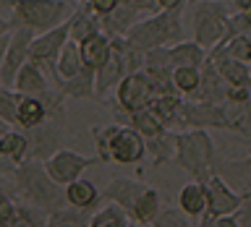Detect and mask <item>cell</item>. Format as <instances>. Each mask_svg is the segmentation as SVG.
Here are the masks:
<instances>
[{
    "instance_id": "cell-33",
    "label": "cell",
    "mask_w": 251,
    "mask_h": 227,
    "mask_svg": "<svg viewBox=\"0 0 251 227\" xmlns=\"http://www.w3.org/2000/svg\"><path fill=\"white\" fill-rule=\"evenodd\" d=\"M0 227H47V211L19 201L16 214L8 219V222H3Z\"/></svg>"
},
{
    "instance_id": "cell-4",
    "label": "cell",
    "mask_w": 251,
    "mask_h": 227,
    "mask_svg": "<svg viewBox=\"0 0 251 227\" xmlns=\"http://www.w3.org/2000/svg\"><path fill=\"white\" fill-rule=\"evenodd\" d=\"M126 39L141 52H152V50H162V47H173L186 39V19L183 11H160L154 16L141 19L133 26Z\"/></svg>"
},
{
    "instance_id": "cell-11",
    "label": "cell",
    "mask_w": 251,
    "mask_h": 227,
    "mask_svg": "<svg viewBox=\"0 0 251 227\" xmlns=\"http://www.w3.org/2000/svg\"><path fill=\"white\" fill-rule=\"evenodd\" d=\"M94 164H100L97 157H84V154L74 152V149H58L50 159H45V170L55 183L66 188L68 183L81 178L89 167H94Z\"/></svg>"
},
{
    "instance_id": "cell-51",
    "label": "cell",
    "mask_w": 251,
    "mask_h": 227,
    "mask_svg": "<svg viewBox=\"0 0 251 227\" xmlns=\"http://www.w3.org/2000/svg\"><path fill=\"white\" fill-rule=\"evenodd\" d=\"M76 3H78V5H89L92 0H76Z\"/></svg>"
},
{
    "instance_id": "cell-21",
    "label": "cell",
    "mask_w": 251,
    "mask_h": 227,
    "mask_svg": "<svg viewBox=\"0 0 251 227\" xmlns=\"http://www.w3.org/2000/svg\"><path fill=\"white\" fill-rule=\"evenodd\" d=\"M13 89L19 91L21 97H39L42 91L50 89V76H47L39 66H34V63H26V66L19 70V76H16Z\"/></svg>"
},
{
    "instance_id": "cell-15",
    "label": "cell",
    "mask_w": 251,
    "mask_h": 227,
    "mask_svg": "<svg viewBox=\"0 0 251 227\" xmlns=\"http://www.w3.org/2000/svg\"><path fill=\"white\" fill-rule=\"evenodd\" d=\"M227 94H230V84L220 76L215 60L207 55V60H204V66H201V84H199V91H196L194 99L223 105V102H227Z\"/></svg>"
},
{
    "instance_id": "cell-18",
    "label": "cell",
    "mask_w": 251,
    "mask_h": 227,
    "mask_svg": "<svg viewBox=\"0 0 251 227\" xmlns=\"http://www.w3.org/2000/svg\"><path fill=\"white\" fill-rule=\"evenodd\" d=\"M209 58L215 60L220 76H223L230 86H251V66L249 63H241V60L230 58V55L223 52L220 47H215V50L209 52Z\"/></svg>"
},
{
    "instance_id": "cell-47",
    "label": "cell",
    "mask_w": 251,
    "mask_h": 227,
    "mask_svg": "<svg viewBox=\"0 0 251 227\" xmlns=\"http://www.w3.org/2000/svg\"><path fill=\"white\" fill-rule=\"evenodd\" d=\"M235 11H249L251 13V0H230Z\"/></svg>"
},
{
    "instance_id": "cell-50",
    "label": "cell",
    "mask_w": 251,
    "mask_h": 227,
    "mask_svg": "<svg viewBox=\"0 0 251 227\" xmlns=\"http://www.w3.org/2000/svg\"><path fill=\"white\" fill-rule=\"evenodd\" d=\"M3 188H11V185H5V180H3V175H0V191H3Z\"/></svg>"
},
{
    "instance_id": "cell-17",
    "label": "cell",
    "mask_w": 251,
    "mask_h": 227,
    "mask_svg": "<svg viewBox=\"0 0 251 227\" xmlns=\"http://www.w3.org/2000/svg\"><path fill=\"white\" fill-rule=\"evenodd\" d=\"M0 159L19 167L21 162L29 159V133L21 128H8L3 136H0Z\"/></svg>"
},
{
    "instance_id": "cell-39",
    "label": "cell",
    "mask_w": 251,
    "mask_h": 227,
    "mask_svg": "<svg viewBox=\"0 0 251 227\" xmlns=\"http://www.w3.org/2000/svg\"><path fill=\"white\" fill-rule=\"evenodd\" d=\"M121 5L131 8V11H136V13L141 16V19L160 13V5H157V0H121Z\"/></svg>"
},
{
    "instance_id": "cell-16",
    "label": "cell",
    "mask_w": 251,
    "mask_h": 227,
    "mask_svg": "<svg viewBox=\"0 0 251 227\" xmlns=\"http://www.w3.org/2000/svg\"><path fill=\"white\" fill-rule=\"evenodd\" d=\"M66 204L74 206V209L89 211V214H94L100 206H105L102 191L86 178H78V180H74V183L66 185Z\"/></svg>"
},
{
    "instance_id": "cell-31",
    "label": "cell",
    "mask_w": 251,
    "mask_h": 227,
    "mask_svg": "<svg viewBox=\"0 0 251 227\" xmlns=\"http://www.w3.org/2000/svg\"><path fill=\"white\" fill-rule=\"evenodd\" d=\"M128 125H131V128H136L144 138H157V136H165V133H168L165 123L152 113V110H141V113L128 115Z\"/></svg>"
},
{
    "instance_id": "cell-29",
    "label": "cell",
    "mask_w": 251,
    "mask_h": 227,
    "mask_svg": "<svg viewBox=\"0 0 251 227\" xmlns=\"http://www.w3.org/2000/svg\"><path fill=\"white\" fill-rule=\"evenodd\" d=\"M147 157L152 167H162L176 157V131H168L165 136L147 138Z\"/></svg>"
},
{
    "instance_id": "cell-54",
    "label": "cell",
    "mask_w": 251,
    "mask_h": 227,
    "mask_svg": "<svg viewBox=\"0 0 251 227\" xmlns=\"http://www.w3.org/2000/svg\"><path fill=\"white\" fill-rule=\"evenodd\" d=\"M68 3H76V0H68ZM76 5H78V3H76Z\"/></svg>"
},
{
    "instance_id": "cell-3",
    "label": "cell",
    "mask_w": 251,
    "mask_h": 227,
    "mask_svg": "<svg viewBox=\"0 0 251 227\" xmlns=\"http://www.w3.org/2000/svg\"><path fill=\"white\" fill-rule=\"evenodd\" d=\"M94 149H97L100 164L115 162V164H139L147 159V138L136 128L123 123H107L94 125Z\"/></svg>"
},
{
    "instance_id": "cell-12",
    "label": "cell",
    "mask_w": 251,
    "mask_h": 227,
    "mask_svg": "<svg viewBox=\"0 0 251 227\" xmlns=\"http://www.w3.org/2000/svg\"><path fill=\"white\" fill-rule=\"evenodd\" d=\"M34 37L37 34L29 29H13L11 31V42H8L3 66H0V78H3V86H8V89H13V81L19 76V70L29 63V50H31Z\"/></svg>"
},
{
    "instance_id": "cell-41",
    "label": "cell",
    "mask_w": 251,
    "mask_h": 227,
    "mask_svg": "<svg viewBox=\"0 0 251 227\" xmlns=\"http://www.w3.org/2000/svg\"><path fill=\"white\" fill-rule=\"evenodd\" d=\"M235 217H238L241 227H251V188L241 193V209L235 211Z\"/></svg>"
},
{
    "instance_id": "cell-34",
    "label": "cell",
    "mask_w": 251,
    "mask_h": 227,
    "mask_svg": "<svg viewBox=\"0 0 251 227\" xmlns=\"http://www.w3.org/2000/svg\"><path fill=\"white\" fill-rule=\"evenodd\" d=\"M92 214L74 206H63L52 214H47V227H89Z\"/></svg>"
},
{
    "instance_id": "cell-43",
    "label": "cell",
    "mask_w": 251,
    "mask_h": 227,
    "mask_svg": "<svg viewBox=\"0 0 251 227\" xmlns=\"http://www.w3.org/2000/svg\"><path fill=\"white\" fill-rule=\"evenodd\" d=\"M188 0H157L160 11H183Z\"/></svg>"
},
{
    "instance_id": "cell-38",
    "label": "cell",
    "mask_w": 251,
    "mask_h": 227,
    "mask_svg": "<svg viewBox=\"0 0 251 227\" xmlns=\"http://www.w3.org/2000/svg\"><path fill=\"white\" fill-rule=\"evenodd\" d=\"M227 37H251V13H249V11H235V13H230Z\"/></svg>"
},
{
    "instance_id": "cell-36",
    "label": "cell",
    "mask_w": 251,
    "mask_h": 227,
    "mask_svg": "<svg viewBox=\"0 0 251 227\" xmlns=\"http://www.w3.org/2000/svg\"><path fill=\"white\" fill-rule=\"evenodd\" d=\"M220 50L227 52L230 58L251 66V37H227L225 42L220 45Z\"/></svg>"
},
{
    "instance_id": "cell-22",
    "label": "cell",
    "mask_w": 251,
    "mask_h": 227,
    "mask_svg": "<svg viewBox=\"0 0 251 227\" xmlns=\"http://www.w3.org/2000/svg\"><path fill=\"white\" fill-rule=\"evenodd\" d=\"M207 50H204L201 45H196L194 39H183V42L168 47V63L173 68H201L204 60H207Z\"/></svg>"
},
{
    "instance_id": "cell-32",
    "label": "cell",
    "mask_w": 251,
    "mask_h": 227,
    "mask_svg": "<svg viewBox=\"0 0 251 227\" xmlns=\"http://www.w3.org/2000/svg\"><path fill=\"white\" fill-rule=\"evenodd\" d=\"M89 227H133V222H131V217L126 214L121 206H115V204H105V206H100L92 214Z\"/></svg>"
},
{
    "instance_id": "cell-46",
    "label": "cell",
    "mask_w": 251,
    "mask_h": 227,
    "mask_svg": "<svg viewBox=\"0 0 251 227\" xmlns=\"http://www.w3.org/2000/svg\"><path fill=\"white\" fill-rule=\"evenodd\" d=\"M8 42H11V31H8V34H0V66H3V58H5Z\"/></svg>"
},
{
    "instance_id": "cell-6",
    "label": "cell",
    "mask_w": 251,
    "mask_h": 227,
    "mask_svg": "<svg viewBox=\"0 0 251 227\" xmlns=\"http://www.w3.org/2000/svg\"><path fill=\"white\" fill-rule=\"evenodd\" d=\"M188 11V31L196 45H201L207 52L220 47L227 39L230 26V11L223 0H207V3H191Z\"/></svg>"
},
{
    "instance_id": "cell-19",
    "label": "cell",
    "mask_w": 251,
    "mask_h": 227,
    "mask_svg": "<svg viewBox=\"0 0 251 227\" xmlns=\"http://www.w3.org/2000/svg\"><path fill=\"white\" fill-rule=\"evenodd\" d=\"M178 209L183 211L188 219H199L207 214V185L188 180V183L178 191Z\"/></svg>"
},
{
    "instance_id": "cell-24",
    "label": "cell",
    "mask_w": 251,
    "mask_h": 227,
    "mask_svg": "<svg viewBox=\"0 0 251 227\" xmlns=\"http://www.w3.org/2000/svg\"><path fill=\"white\" fill-rule=\"evenodd\" d=\"M68 26H71V39H74V42H84V39H89V37L102 31V19L92 11V8L78 5L76 13L71 16Z\"/></svg>"
},
{
    "instance_id": "cell-30",
    "label": "cell",
    "mask_w": 251,
    "mask_h": 227,
    "mask_svg": "<svg viewBox=\"0 0 251 227\" xmlns=\"http://www.w3.org/2000/svg\"><path fill=\"white\" fill-rule=\"evenodd\" d=\"M199 84H201V68H173V86L180 97L186 99H194L196 91H199Z\"/></svg>"
},
{
    "instance_id": "cell-20",
    "label": "cell",
    "mask_w": 251,
    "mask_h": 227,
    "mask_svg": "<svg viewBox=\"0 0 251 227\" xmlns=\"http://www.w3.org/2000/svg\"><path fill=\"white\" fill-rule=\"evenodd\" d=\"M78 50H81V58H84L86 68L100 70L110 60V55H113V39H110L105 31H100V34H94L89 39H84V42H78Z\"/></svg>"
},
{
    "instance_id": "cell-25",
    "label": "cell",
    "mask_w": 251,
    "mask_h": 227,
    "mask_svg": "<svg viewBox=\"0 0 251 227\" xmlns=\"http://www.w3.org/2000/svg\"><path fill=\"white\" fill-rule=\"evenodd\" d=\"M84 58H81V50H78V42H74V39H68V45L63 47L60 58H58V68H55V86L68 81V78L78 76L84 70Z\"/></svg>"
},
{
    "instance_id": "cell-42",
    "label": "cell",
    "mask_w": 251,
    "mask_h": 227,
    "mask_svg": "<svg viewBox=\"0 0 251 227\" xmlns=\"http://www.w3.org/2000/svg\"><path fill=\"white\" fill-rule=\"evenodd\" d=\"M118 5H121V0H92V3L86 5V8H92V11L97 13L100 19H105V16H107V13H113Z\"/></svg>"
},
{
    "instance_id": "cell-23",
    "label": "cell",
    "mask_w": 251,
    "mask_h": 227,
    "mask_svg": "<svg viewBox=\"0 0 251 227\" xmlns=\"http://www.w3.org/2000/svg\"><path fill=\"white\" fill-rule=\"evenodd\" d=\"M55 89H60L68 99H97V70L84 68L78 76L58 84Z\"/></svg>"
},
{
    "instance_id": "cell-44",
    "label": "cell",
    "mask_w": 251,
    "mask_h": 227,
    "mask_svg": "<svg viewBox=\"0 0 251 227\" xmlns=\"http://www.w3.org/2000/svg\"><path fill=\"white\" fill-rule=\"evenodd\" d=\"M212 227H241V222H238V217H235V214H227V217L215 219V225H212Z\"/></svg>"
},
{
    "instance_id": "cell-7",
    "label": "cell",
    "mask_w": 251,
    "mask_h": 227,
    "mask_svg": "<svg viewBox=\"0 0 251 227\" xmlns=\"http://www.w3.org/2000/svg\"><path fill=\"white\" fill-rule=\"evenodd\" d=\"M154 97H157V91H154L152 81H149V76L144 70H136V73H128L115 86L113 105L123 115H133V113H141V110H149Z\"/></svg>"
},
{
    "instance_id": "cell-53",
    "label": "cell",
    "mask_w": 251,
    "mask_h": 227,
    "mask_svg": "<svg viewBox=\"0 0 251 227\" xmlns=\"http://www.w3.org/2000/svg\"><path fill=\"white\" fill-rule=\"evenodd\" d=\"M0 91H3V78H0Z\"/></svg>"
},
{
    "instance_id": "cell-26",
    "label": "cell",
    "mask_w": 251,
    "mask_h": 227,
    "mask_svg": "<svg viewBox=\"0 0 251 227\" xmlns=\"http://www.w3.org/2000/svg\"><path fill=\"white\" fill-rule=\"evenodd\" d=\"M162 211V193L157 191V188L149 185L144 193L139 196V201H136V206H133L131 211V222L133 225H152L154 222V217Z\"/></svg>"
},
{
    "instance_id": "cell-49",
    "label": "cell",
    "mask_w": 251,
    "mask_h": 227,
    "mask_svg": "<svg viewBox=\"0 0 251 227\" xmlns=\"http://www.w3.org/2000/svg\"><path fill=\"white\" fill-rule=\"evenodd\" d=\"M5 131H8V125H5L3 120H0V136H3V133H5Z\"/></svg>"
},
{
    "instance_id": "cell-2",
    "label": "cell",
    "mask_w": 251,
    "mask_h": 227,
    "mask_svg": "<svg viewBox=\"0 0 251 227\" xmlns=\"http://www.w3.org/2000/svg\"><path fill=\"white\" fill-rule=\"evenodd\" d=\"M173 162L196 183H207L212 175H217L220 154H217L215 138L209 136V131H201V128L178 131Z\"/></svg>"
},
{
    "instance_id": "cell-52",
    "label": "cell",
    "mask_w": 251,
    "mask_h": 227,
    "mask_svg": "<svg viewBox=\"0 0 251 227\" xmlns=\"http://www.w3.org/2000/svg\"><path fill=\"white\" fill-rule=\"evenodd\" d=\"M191 3H207V0H188V3H186V5H191Z\"/></svg>"
},
{
    "instance_id": "cell-37",
    "label": "cell",
    "mask_w": 251,
    "mask_h": 227,
    "mask_svg": "<svg viewBox=\"0 0 251 227\" xmlns=\"http://www.w3.org/2000/svg\"><path fill=\"white\" fill-rule=\"evenodd\" d=\"M149 227H191V219L178 206H162V211L154 217V222Z\"/></svg>"
},
{
    "instance_id": "cell-5",
    "label": "cell",
    "mask_w": 251,
    "mask_h": 227,
    "mask_svg": "<svg viewBox=\"0 0 251 227\" xmlns=\"http://www.w3.org/2000/svg\"><path fill=\"white\" fill-rule=\"evenodd\" d=\"M76 3L68 0H21L8 16L11 29H29L34 34H45L63 26L76 13Z\"/></svg>"
},
{
    "instance_id": "cell-8",
    "label": "cell",
    "mask_w": 251,
    "mask_h": 227,
    "mask_svg": "<svg viewBox=\"0 0 251 227\" xmlns=\"http://www.w3.org/2000/svg\"><path fill=\"white\" fill-rule=\"evenodd\" d=\"M71 21V19H68ZM68 21L63 26L52 29V31H45V34H37L34 42H31V50H29V63H34L45 70L47 76L55 81V68H58V58L63 52V47L68 45L71 39V26Z\"/></svg>"
},
{
    "instance_id": "cell-10",
    "label": "cell",
    "mask_w": 251,
    "mask_h": 227,
    "mask_svg": "<svg viewBox=\"0 0 251 227\" xmlns=\"http://www.w3.org/2000/svg\"><path fill=\"white\" fill-rule=\"evenodd\" d=\"M188 128H201V131H227V113L225 102L215 105V102H199V99H186L183 110H180V131Z\"/></svg>"
},
{
    "instance_id": "cell-35",
    "label": "cell",
    "mask_w": 251,
    "mask_h": 227,
    "mask_svg": "<svg viewBox=\"0 0 251 227\" xmlns=\"http://www.w3.org/2000/svg\"><path fill=\"white\" fill-rule=\"evenodd\" d=\"M19 102H21V94L16 89L3 86V91H0V120L8 128H19Z\"/></svg>"
},
{
    "instance_id": "cell-28",
    "label": "cell",
    "mask_w": 251,
    "mask_h": 227,
    "mask_svg": "<svg viewBox=\"0 0 251 227\" xmlns=\"http://www.w3.org/2000/svg\"><path fill=\"white\" fill-rule=\"evenodd\" d=\"M50 120L47 107L39 97H21L19 102V128L21 131H34L39 125H45Z\"/></svg>"
},
{
    "instance_id": "cell-14",
    "label": "cell",
    "mask_w": 251,
    "mask_h": 227,
    "mask_svg": "<svg viewBox=\"0 0 251 227\" xmlns=\"http://www.w3.org/2000/svg\"><path fill=\"white\" fill-rule=\"evenodd\" d=\"M63 125L66 123H58V120H47L45 125H39L34 131H26L29 133V159H50V157L58 152L60 146V136H63Z\"/></svg>"
},
{
    "instance_id": "cell-13",
    "label": "cell",
    "mask_w": 251,
    "mask_h": 227,
    "mask_svg": "<svg viewBox=\"0 0 251 227\" xmlns=\"http://www.w3.org/2000/svg\"><path fill=\"white\" fill-rule=\"evenodd\" d=\"M147 183H141L136 178H123V175H115L110 183L102 188V201L105 204H115V206H121L126 214H131L133 206H136L139 196L147 191Z\"/></svg>"
},
{
    "instance_id": "cell-40",
    "label": "cell",
    "mask_w": 251,
    "mask_h": 227,
    "mask_svg": "<svg viewBox=\"0 0 251 227\" xmlns=\"http://www.w3.org/2000/svg\"><path fill=\"white\" fill-rule=\"evenodd\" d=\"M233 133H238V136H243V138L251 141V102L241 110V117H238V120H235V125H233Z\"/></svg>"
},
{
    "instance_id": "cell-45",
    "label": "cell",
    "mask_w": 251,
    "mask_h": 227,
    "mask_svg": "<svg viewBox=\"0 0 251 227\" xmlns=\"http://www.w3.org/2000/svg\"><path fill=\"white\" fill-rule=\"evenodd\" d=\"M19 3H21V0H0V16H3V19H8Z\"/></svg>"
},
{
    "instance_id": "cell-27",
    "label": "cell",
    "mask_w": 251,
    "mask_h": 227,
    "mask_svg": "<svg viewBox=\"0 0 251 227\" xmlns=\"http://www.w3.org/2000/svg\"><path fill=\"white\" fill-rule=\"evenodd\" d=\"M139 21H141V16L136 11H131V8H126V5H118L113 13H107L105 19H102V31H105L107 37H126Z\"/></svg>"
},
{
    "instance_id": "cell-9",
    "label": "cell",
    "mask_w": 251,
    "mask_h": 227,
    "mask_svg": "<svg viewBox=\"0 0 251 227\" xmlns=\"http://www.w3.org/2000/svg\"><path fill=\"white\" fill-rule=\"evenodd\" d=\"M204 185H207V214L199 219V227H212L215 219L235 214L241 209V193L225 178L212 175Z\"/></svg>"
},
{
    "instance_id": "cell-1",
    "label": "cell",
    "mask_w": 251,
    "mask_h": 227,
    "mask_svg": "<svg viewBox=\"0 0 251 227\" xmlns=\"http://www.w3.org/2000/svg\"><path fill=\"white\" fill-rule=\"evenodd\" d=\"M11 188L19 199H24V204L42 209L47 214L68 206L66 204V188L58 185L50 175H47L45 162H39V159H26V162H21L19 167H13L11 170Z\"/></svg>"
},
{
    "instance_id": "cell-48",
    "label": "cell",
    "mask_w": 251,
    "mask_h": 227,
    "mask_svg": "<svg viewBox=\"0 0 251 227\" xmlns=\"http://www.w3.org/2000/svg\"><path fill=\"white\" fill-rule=\"evenodd\" d=\"M8 31H13V29H11V21L0 16V34H8Z\"/></svg>"
}]
</instances>
